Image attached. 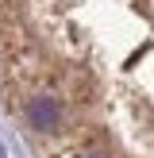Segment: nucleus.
<instances>
[{"instance_id":"f257e3e1","label":"nucleus","mask_w":154,"mask_h":158,"mask_svg":"<svg viewBox=\"0 0 154 158\" xmlns=\"http://www.w3.org/2000/svg\"><path fill=\"white\" fill-rule=\"evenodd\" d=\"M0 104L31 158H154V0H0Z\"/></svg>"}]
</instances>
